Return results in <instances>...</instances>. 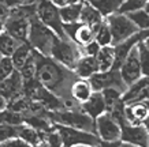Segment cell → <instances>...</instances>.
<instances>
[{
  "mask_svg": "<svg viewBox=\"0 0 149 147\" xmlns=\"http://www.w3.org/2000/svg\"><path fill=\"white\" fill-rule=\"evenodd\" d=\"M34 50V49H33ZM36 57V80L41 86H44L48 91L64 99L70 95L72 82L78 76L70 68L62 66L60 63L55 61L49 56L38 53L34 50Z\"/></svg>",
  "mask_w": 149,
  "mask_h": 147,
  "instance_id": "1",
  "label": "cell"
},
{
  "mask_svg": "<svg viewBox=\"0 0 149 147\" xmlns=\"http://www.w3.org/2000/svg\"><path fill=\"white\" fill-rule=\"evenodd\" d=\"M48 117L52 123L62 125H68L88 132H95V119L82 110L81 108H62L58 110H48Z\"/></svg>",
  "mask_w": 149,
  "mask_h": 147,
  "instance_id": "2",
  "label": "cell"
},
{
  "mask_svg": "<svg viewBox=\"0 0 149 147\" xmlns=\"http://www.w3.org/2000/svg\"><path fill=\"white\" fill-rule=\"evenodd\" d=\"M56 34L51 30L48 26H45L37 17L30 18V26H29V33H27V42L30 44L36 52L49 56L51 49L54 45V41L56 38Z\"/></svg>",
  "mask_w": 149,
  "mask_h": 147,
  "instance_id": "3",
  "label": "cell"
},
{
  "mask_svg": "<svg viewBox=\"0 0 149 147\" xmlns=\"http://www.w3.org/2000/svg\"><path fill=\"white\" fill-rule=\"evenodd\" d=\"M81 56L82 49L75 41L70 40V38H59V37L55 38L49 55V57H52L55 61L60 63L62 66L74 71L77 61Z\"/></svg>",
  "mask_w": 149,
  "mask_h": 147,
  "instance_id": "4",
  "label": "cell"
},
{
  "mask_svg": "<svg viewBox=\"0 0 149 147\" xmlns=\"http://www.w3.org/2000/svg\"><path fill=\"white\" fill-rule=\"evenodd\" d=\"M104 19L108 25L111 36H112V45L119 44L140 31L136 25L130 21V18L123 12H113Z\"/></svg>",
  "mask_w": 149,
  "mask_h": 147,
  "instance_id": "5",
  "label": "cell"
},
{
  "mask_svg": "<svg viewBox=\"0 0 149 147\" xmlns=\"http://www.w3.org/2000/svg\"><path fill=\"white\" fill-rule=\"evenodd\" d=\"M36 17L40 19L45 26H48L51 30L59 38H67L64 33L63 22L59 14V7L51 3L49 0H38L36 3Z\"/></svg>",
  "mask_w": 149,
  "mask_h": 147,
  "instance_id": "6",
  "label": "cell"
},
{
  "mask_svg": "<svg viewBox=\"0 0 149 147\" xmlns=\"http://www.w3.org/2000/svg\"><path fill=\"white\" fill-rule=\"evenodd\" d=\"M54 127L58 129L63 146H77V144L97 146V144H101V140L95 132H88V131L72 128L68 125L56 124V123H54Z\"/></svg>",
  "mask_w": 149,
  "mask_h": 147,
  "instance_id": "7",
  "label": "cell"
},
{
  "mask_svg": "<svg viewBox=\"0 0 149 147\" xmlns=\"http://www.w3.org/2000/svg\"><path fill=\"white\" fill-rule=\"evenodd\" d=\"M96 135L100 138L101 143H112V144H122L120 143V124L112 117L109 112H104L95 119Z\"/></svg>",
  "mask_w": 149,
  "mask_h": 147,
  "instance_id": "8",
  "label": "cell"
},
{
  "mask_svg": "<svg viewBox=\"0 0 149 147\" xmlns=\"http://www.w3.org/2000/svg\"><path fill=\"white\" fill-rule=\"evenodd\" d=\"M92 87L95 91H101L107 87H116L120 91H125L127 85L123 82L120 72L118 68H111L108 71H97L89 78Z\"/></svg>",
  "mask_w": 149,
  "mask_h": 147,
  "instance_id": "9",
  "label": "cell"
},
{
  "mask_svg": "<svg viewBox=\"0 0 149 147\" xmlns=\"http://www.w3.org/2000/svg\"><path fill=\"white\" fill-rule=\"evenodd\" d=\"M120 143L131 146H149V132L144 124H120Z\"/></svg>",
  "mask_w": 149,
  "mask_h": 147,
  "instance_id": "10",
  "label": "cell"
},
{
  "mask_svg": "<svg viewBox=\"0 0 149 147\" xmlns=\"http://www.w3.org/2000/svg\"><path fill=\"white\" fill-rule=\"evenodd\" d=\"M119 72H120V76H122L123 82L126 83L127 86L131 85L133 82H136L138 78L142 76L141 74V66H140V59H138V49H137V45H134L133 48L130 49V52L127 53V56L125 57L120 66H119Z\"/></svg>",
  "mask_w": 149,
  "mask_h": 147,
  "instance_id": "11",
  "label": "cell"
},
{
  "mask_svg": "<svg viewBox=\"0 0 149 147\" xmlns=\"http://www.w3.org/2000/svg\"><path fill=\"white\" fill-rule=\"evenodd\" d=\"M145 99H149V76L142 75L126 87L122 94V101L123 104H134Z\"/></svg>",
  "mask_w": 149,
  "mask_h": 147,
  "instance_id": "12",
  "label": "cell"
},
{
  "mask_svg": "<svg viewBox=\"0 0 149 147\" xmlns=\"http://www.w3.org/2000/svg\"><path fill=\"white\" fill-rule=\"evenodd\" d=\"M29 26H30V19L22 15L10 12L8 18L4 22V31L8 33L11 37L19 42L27 41V33H29Z\"/></svg>",
  "mask_w": 149,
  "mask_h": 147,
  "instance_id": "13",
  "label": "cell"
},
{
  "mask_svg": "<svg viewBox=\"0 0 149 147\" xmlns=\"http://www.w3.org/2000/svg\"><path fill=\"white\" fill-rule=\"evenodd\" d=\"M22 87L23 79L18 70H15L8 78H6L4 80L0 82V95H3L8 102L10 99L22 95Z\"/></svg>",
  "mask_w": 149,
  "mask_h": 147,
  "instance_id": "14",
  "label": "cell"
},
{
  "mask_svg": "<svg viewBox=\"0 0 149 147\" xmlns=\"http://www.w3.org/2000/svg\"><path fill=\"white\" fill-rule=\"evenodd\" d=\"M103 21H104L103 15L88 0H84L82 1V7H81V12H79V22L82 25L91 26L95 30V34H96V31H97V29L100 27Z\"/></svg>",
  "mask_w": 149,
  "mask_h": 147,
  "instance_id": "15",
  "label": "cell"
},
{
  "mask_svg": "<svg viewBox=\"0 0 149 147\" xmlns=\"http://www.w3.org/2000/svg\"><path fill=\"white\" fill-rule=\"evenodd\" d=\"M81 105V109L85 113H88L89 116H92L93 119H96L97 116H100L101 113L107 112V106H105V102H104V98L101 91H93L92 95L85 102L79 104Z\"/></svg>",
  "mask_w": 149,
  "mask_h": 147,
  "instance_id": "16",
  "label": "cell"
},
{
  "mask_svg": "<svg viewBox=\"0 0 149 147\" xmlns=\"http://www.w3.org/2000/svg\"><path fill=\"white\" fill-rule=\"evenodd\" d=\"M95 90L92 87L89 79H84V78H77L72 82L71 89H70V95L71 98L78 104L85 102L88 98L92 95Z\"/></svg>",
  "mask_w": 149,
  "mask_h": 147,
  "instance_id": "17",
  "label": "cell"
},
{
  "mask_svg": "<svg viewBox=\"0 0 149 147\" xmlns=\"http://www.w3.org/2000/svg\"><path fill=\"white\" fill-rule=\"evenodd\" d=\"M96 64H97V71H108L113 68L115 64V50L113 45L107 46H100L99 52L96 55Z\"/></svg>",
  "mask_w": 149,
  "mask_h": 147,
  "instance_id": "18",
  "label": "cell"
},
{
  "mask_svg": "<svg viewBox=\"0 0 149 147\" xmlns=\"http://www.w3.org/2000/svg\"><path fill=\"white\" fill-rule=\"evenodd\" d=\"M74 72L78 78H84V79H89L95 72H97V64H96L95 56H88V55H82L79 60L77 61V66L74 68Z\"/></svg>",
  "mask_w": 149,
  "mask_h": 147,
  "instance_id": "19",
  "label": "cell"
},
{
  "mask_svg": "<svg viewBox=\"0 0 149 147\" xmlns=\"http://www.w3.org/2000/svg\"><path fill=\"white\" fill-rule=\"evenodd\" d=\"M33 53V48L30 46V44L27 41H23V42H19V45L15 48V50L13 52V55L10 56L11 57V61H13L15 70H19V68L23 66V63L26 61L29 56Z\"/></svg>",
  "mask_w": 149,
  "mask_h": 147,
  "instance_id": "20",
  "label": "cell"
},
{
  "mask_svg": "<svg viewBox=\"0 0 149 147\" xmlns=\"http://www.w3.org/2000/svg\"><path fill=\"white\" fill-rule=\"evenodd\" d=\"M84 1V0H82ZM82 1H77V3H71V4L63 6L59 8V14L63 23H74L79 22V12H81Z\"/></svg>",
  "mask_w": 149,
  "mask_h": 147,
  "instance_id": "21",
  "label": "cell"
},
{
  "mask_svg": "<svg viewBox=\"0 0 149 147\" xmlns=\"http://www.w3.org/2000/svg\"><path fill=\"white\" fill-rule=\"evenodd\" d=\"M104 18L113 12H118L123 0H88Z\"/></svg>",
  "mask_w": 149,
  "mask_h": 147,
  "instance_id": "22",
  "label": "cell"
},
{
  "mask_svg": "<svg viewBox=\"0 0 149 147\" xmlns=\"http://www.w3.org/2000/svg\"><path fill=\"white\" fill-rule=\"evenodd\" d=\"M130 21L137 26L138 30L149 31V14L144 8H138L126 14Z\"/></svg>",
  "mask_w": 149,
  "mask_h": 147,
  "instance_id": "23",
  "label": "cell"
},
{
  "mask_svg": "<svg viewBox=\"0 0 149 147\" xmlns=\"http://www.w3.org/2000/svg\"><path fill=\"white\" fill-rule=\"evenodd\" d=\"M19 45V41L11 37L8 33L3 31L0 34V55L1 56H11L15 48Z\"/></svg>",
  "mask_w": 149,
  "mask_h": 147,
  "instance_id": "24",
  "label": "cell"
},
{
  "mask_svg": "<svg viewBox=\"0 0 149 147\" xmlns=\"http://www.w3.org/2000/svg\"><path fill=\"white\" fill-rule=\"evenodd\" d=\"M95 40V30L91 26H86V25H79L74 34V41L77 42L79 46L89 44L91 41Z\"/></svg>",
  "mask_w": 149,
  "mask_h": 147,
  "instance_id": "25",
  "label": "cell"
},
{
  "mask_svg": "<svg viewBox=\"0 0 149 147\" xmlns=\"http://www.w3.org/2000/svg\"><path fill=\"white\" fill-rule=\"evenodd\" d=\"M0 123L1 124H10V125H22L25 123V117L22 113L14 112L8 108L0 110Z\"/></svg>",
  "mask_w": 149,
  "mask_h": 147,
  "instance_id": "26",
  "label": "cell"
},
{
  "mask_svg": "<svg viewBox=\"0 0 149 147\" xmlns=\"http://www.w3.org/2000/svg\"><path fill=\"white\" fill-rule=\"evenodd\" d=\"M101 94H103L104 102H105V106H107V110H109L113 105H116L119 101H122V94L123 91H120L116 87H107V89L101 90Z\"/></svg>",
  "mask_w": 149,
  "mask_h": 147,
  "instance_id": "27",
  "label": "cell"
},
{
  "mask_svg": "<svg viewBox=\"0 0 149 147\" xmlns=\"http://www.w3.org/2000/svg\"><path fill=\"white\" fill-rule=\"evenodd\" d=\"M18 71L21 74V76H22L23 82L34 79V76H36V57H34V50H33V53L29 56V59L23 63V66L19 68Z\"/></svg>",
  "mask_w": 149,
  "mask_h": 147,
  "instance_id": "28",
  "label": "cell"
},
{
  "mask_svg": "<svg viewBox=\"0 0 149 147\" xmlns=\"http://www.w3.org/2000/svg\"><path fill=\"white\" fill-rule=\"evenodd\" d=\"M95 41L100 46H107V45H112V36H111V31H109V27L104 19L100 27L97 29L95 34Z\"/></svg>",
  "mask_w": 149,
  "mask_h": 147,
  "instance_id": "29",
  "label": "cell"
},
{
  "mask_svg": "<svg viewBox=\"0 0 149 147\" xmlns=\"http://www.w3.org/2000/svg\"><path fill=\"white\" fill-rule=\"evenodd\" d=\"M137 49H138L141 74L145 76H149V49L145 46L142 41H140V42L137 44Z\"/></svg>",
  "mask_w": 149,
  "mask_h": 147,
  "instance_id": "30",
  "label": "cell"
},
{
  "mask_svg": "<svg viewBox=\"0 0 149 147\" xmlns=\"http://www.w3.org/2000/svg\"><path fill=\"white\" fill-rule=\"evenodd\" d=\"M15 71L11 57L10 56H1L0 57V82L4 80L6 78H8L13 72Z\"/></svg>",
  "mask_w": 149,
  "mask_h": 147,
  "instance_id": "31",
  "label": "cell"
},
{
  "mask_svg": "<svg viewBox=\"0 0 149 147\" xmlns=\"http://www.w3.org/2000/svg\"><path fill=\"white\" fill-rule=\"evenodd\" d=\"M18 128L19 125H10L0 123V144H3L6 140H8L14 136H18Z\"/></svg>",
  "mask_w": 149,
  "mask_h": 147,
  "instance_id": "32",
  "label": "cell"
},
{
  "mask_svg": "<svg viewBox=\"0 0 149 147\" xmlns=\"http://www.w3.org/2000/svg\"><path fill=\"white\" fill-rule=\"evenodd\" d=\"M145 3H146V0H123L118 12L127 14V12H130V11H134V10L144 8Z\"/></svg>",
  "mask_w": 149,
  "mask_h": 147,
  "instance_id": "33",
  "label": "cell"
},
{
  "mask_svg": "<svg viewBox=\"0 0 149 147\" xmlns=\"http://www.w3.org/2000/svg\"><path fill=\"white\" fill-rule=\"evenodd\" d=\"M100 49V45L96 42L95 40L91 41L89 44L84 45V48H82V55H88V56H95L97 55V52H99Z\"/></svg>",
  "mask_w": 149,
  "mask_h": 147,
  "instance_id": "34",
  "label": "cell"
},
{
  "mask_svg": "<svg viewBox=\"0 0 149 147\" xmlns=\"http://www.w3.org/2000/svg\"><path fill=\"white\" fill-rule=\"evenodd\" d=\"M8 8H15L22 4H26V0H1Z\"/></svg>",
  "mask_w": 149,
  "mask_h": 147,
  "instance_id": "35",
  "label": "cell"
},
{
  "mask_svg": "<svg viewBox=\"0 0 149 147\" xmlns=\"http://www.w3.org/2000/svg\"><path fill=\"white\" fill-rule=\"evenodd\" d=\"M49 1L60 8V7H63V6L71 4V3H77V1H82V0H49Z\"/></svg>",
  "mask_w": 149,
  "mask_h": 147,
  "instance_id": "36",
  "label": "cell"
},
{
  "mask_svg": "<svg viewBox=\"0 0 149 147\" xmlns=\"http://www.w3.org/2000/svg\"><path fill=\"white\" fill-rule=\"evenodd\" d=\"M7 108V99L3 95H0V110H3Z\"/></svg>",
  "mask_w": 149,
  "mask_h": 147,
  "instance_id": "37",
  "label": "cell"
},
{
  "mask_svg": "<svg viewBox=\"0 0 149 147\" xmlns=\"http://www.w3.org/2000/svg\"><path fill=\"white\" fill-rule=\"evenodd\" d=\"M142 42H144V45H145V46H146V48L149 49V34H148V36H146V37H145L144 40H142Z\"/></svg>",
  "mask_w": 149,
  "mask_h": 147,
  "instance_id": "38",
  "label": "cell"
},
{
  "mask_svg": "<svg viewBox=\"0 0 149 147\" xmlns=\"http://www.w3.org/2000/svg\"><path fill=\"white\" fill-rule=\"evenodd\" d=\"M142 124L145 125V128L148 129V132H149V116L146 117V119H145V120H144V123H142Z\"/></svg>",
  "mask_w": 149,
  "mask_h": 147,
  "instance_id": "39",
  "label": "cell"
},
{
  "mask_svg": "<svg viewBox=\"0 0 149 147\" xmlns=\"http://www.w3.org/2000/svg\"><path fill=\"white\" fill-rule=\"evenodd\" d=\"M3 31H4V21L0 19V34H1Z\"/></svg>",
  "mask_w": 149,
  "mask_h": 147,
  "instance_id": "40",
  "label": "cell"
},
{
  "mask_svg": "<svg viewBox=\"0 0 149 147\" xmlns=\"http://www.w3.org/2000/svg\"><path fill=\"white\" fill-rule=\"evenodd\" d=\"M144 10H145V11H146V12L149 14V0H148V1H146V3H145V6H144Z\"/></svg>",
  "mask_w": 149,
  "mask_h": 147,
  "instance_id": "41",
  "label": "cell"
},
{
  "mask_svg": "<svg viewBox=\"0 0 149 147\" xmlns=\"http://www.w3.org/2000/svg\"><path fill=\"white\" fill-rule=\"evenodd\" d=\"M142 102L145 104V106L148 108V110H149V99H145V101H142Z\"/></svg>",
  "mask_w": 149,
  "mask_h": 147,
  "instance_id": "42",
  "label": "cell"
},
{
  "mask_svg": "<svg viewBox=\"0 0 149 147\" xmlns=\"http://www.w3.org/2000/svg\"><path fill=\"white\" fill-rule=\"evenodd\" d=\"M0 57H1V55H0Z\"/></svg>",
  "mask_w": 149,
  "mask_h": 147,
  "instance_id": "43",
  "label": "cell"
},
{
  "mask_svg": "<svg viewBox=\"0 0 149 147\" xmlns=\"http://www.w3.org/2000/svg\"><path fill=\"white\" fill-rule=\"evenodd\" d=\"M146 1H148V0H146Z\"/></svg>",
  "mask_w": 149,
  "mask_h": 147,
  "instance_id": "44",
  "label": "cell"
}]
</instances>
